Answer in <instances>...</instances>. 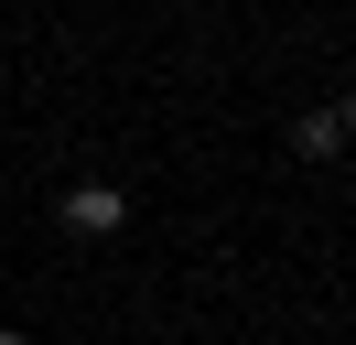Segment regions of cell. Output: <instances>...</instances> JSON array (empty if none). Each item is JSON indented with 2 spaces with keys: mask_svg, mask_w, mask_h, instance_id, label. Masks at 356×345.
Instances as JSON below:
<instances>
[{
  "mask_svg": "<svg viewBox=\"0 0 356 345\" xmlns=\"http://www.w3.org/2000/svg\"><path fill=\"white\" fill-rule=\"evenodd\" d=\"M65 227L76 237H119V227H130V194H119V184H76L65 194Z\"/></svg>",
  "mask_w": 356,
  "mask_h": 345,
  "instance_id": "obj_1",
  "label": "cell"
},
{
  "mask_svg": "<svg viewBox=\"0 0 356 345\" xmlns=\"http://www.w3.org/2000/svg\"><path fill=\"white\" fill-rule=\"evenodd\" d=\"M291 141H302V162H334V151H346V108H313Z\"/></svg>",
  "mask_w": 356,
  "mask_h": 345,
  "instance_id": "obj_2",
  "label": "cell"
},
{
  "mask_svg": "<svg viewBox=\"0 0 356 345\" xmlns=\"http://www.w3.org/2000/svg\"><path fill=\"white\" fill-rule=\"evenodd\" d=\"M0 345H33V335H11V323H0Z\"/></svg>",
  "mask_w": 356,
  "mask_h": 345,
  "instance_id": "obj_3",
  "label": "cell"
}]
</instances>
